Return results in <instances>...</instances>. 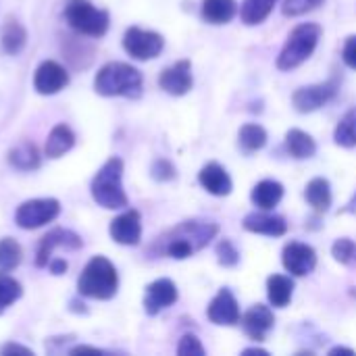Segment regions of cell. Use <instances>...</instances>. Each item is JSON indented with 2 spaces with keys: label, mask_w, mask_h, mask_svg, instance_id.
Instances as JSON below:
<instances>
[{
  "label": "cell",
  "mask_w": 356,
  "mask_h": 356,
  "mask_svg": "<svg viewBox=\"0 0 356 356\" xmlns=\"http://www.w3.org/2000/svg\"><path fill=\"white\" fill-rule=\"evenodd\" d=\"M309 204L317 211V213H327V209L332 207V190H330V181L323 177H317L313 181H309L307 192H305Z\"/></svg>",
  "instance_id": "4316f807"
},
{
  "label": "cell",
  "mask_w": 356,
  "mask_h": 356,
  "mask_svg": "<svg viewBox=\"0 0 356 356\" xmlns=\"http://www.w3.org/2000/svg\"><path fill=\"white\" fill-rule=\"evenodd\" d=\"M152 177L159 179V181H169V179L175 177V167H173L169 161L159 159V161H154V165H152Z\"/></svg>",
  "instance_id": "8d00e7d4"
},
{
  "label": "cell",
  "mask_w": 356,
  "mask_h": 356,
  "mask_svg": "<svg viewBox=\"0 0 356 356\" xmlns=\"http://www.w3.org/2000/svg\"><path fill=\"white\" fill-rule=\"evenodd\" d=\"M342 58H344V63H346L350 69H356V35H350V38L346 40Z\"/></svg>",
  "instance_id": "74e56055"
},
{
  "label": "cell",
  "mask_w": 356,
  "mask_h": 356,
  "mask_svg": "<svg viewBox=\"0 0 356 356\" xmlns=\"http://www.w3.org/2000/svg\"><path fill=\"white\" fill-rule=\"evenodd\" d=\"M330 355H355V350H353V348H342V346H338V348H334Z\"/></svg>",
  "instance_id": "60d3db41"
},
{
  "label": "cell",
  "mask_w": 356,
  "mask_h": 356,
  "mask_svg": "<svg viewBox=\"0 0 356 356\" xmlns=\"http://www.w3.org/2000/svg\"><path fill=\"white\" fill-rule=\"evenodd\" d=\"M8 163L19 171H31V169L40 167V152H38L35 144L21 142L8 150Z\"/></svg>",
  "instance_id": "cb8c5ba5"
},
{
  "label": "cell",
  "mask_w": 356,
  "mask_h": 356,
  "mask_svg": "<svg viewBox=\"0 0 356 356\" xmlns=\"http://www.w3.org/2000/svg\"><path fill=\"white\" fill-rule=\"evenodd\" d=\"M75 144V134L71 131L69 125L58 123L52 127L46 140V156L48 159H60L65 152H69Z\"/></svg>",
  "instance_id": "44dd1931"
},
{
  "label": "cell",
  "mask_w": 356,
  "mask_h": 356,
  "mask_svg": "<svg viewBox=\"0 0 356 356\" xmlns=\"http://www.w3.org/2000/svg\"><path fill=\"white\" fill-rule=\"evenodd\" d=\"M165 40L156 31H146L140 27H129L123 35V48L129 56L138 60H150L161 54Z\"/></svg>",
  "instance_id": "ba28073f"
},
{
  "label": "cell",
  "mask_w": 356,
  "mask_h": 356,
  "mask_svg": "<svg viewBox=\"0 0 356 356\" xmlns=\"http://www.w3.org/2000/svg\"><path fill=\"white\" fill-rule=\"evenodd\" d=\"M267 144V131L257 125V123H248L240 129V146L244 152H257Z\"/></svg>",
  "instance_id": "f546056e"
},
{
  "label": "cell",
  "mask_w": 356,
  "mask_h": 356,
  "mask_svg": "<svg viewBox=\"0 0 356 356\" xmlns=\"http://www.w3.org/2000/svg\"><path fill=\"white\" fill-rule=\"evenodd\" d=\"M23 288L17 280L8 277V275H0V315L21 298Z\"/></svg>",
  "instance_id": "1f68e13d"
},
{
  "label": "cell",
  "mask_w": 356,
  "mask_h": 356,
  "mask_svg": "<svg viewBox=\"0 0 356 356\" xmlns=\"http://www.w3.org/2000/svg\"><path fill=\"white\" fill-rule=\"evenodd\" d=\"M119 275L106 257H94L77 280V292L94 300H111L117 294Z\"/></svg>",
  "instance_id": "277c9868"
},
{
  "label": "cell",
  "mask_w": 356,
  "mask_h": 356,
  "mask_svg": "<svg viewBox=\"0 0 356 356\" xmlns=\"http://www.w3.org/2000/svg\"><path fill=\"white\" fill-rule=\"evenodd\" d=\"M294 294V282L286 275H271L267 280V296L269 302L277 309H284L290 305Z\"/></svg>",
  "instance_id": "d4e9b609"
},
{
  "label": "cell",
  "mask_w": 356,
  "mask_h": 356,
  "mask_svg": "<svg viewBox=\"0 0 356 356\" xmlns=\"http://www.w3.org/2000/svg\"><path fill=\"white\" fill-rule=\"evenodd\" d=\"M334 138H336V144H340V146H344V148H353V146H356V106L355 108H350V111L340 119Z\"/></svg>",
  "instance_id": "4dcf8cb0"
},
{
  "label": "cell",
  "mask_w": 356,
  "mask_h": 356,
  "mask_svg": "<svg viewBox=\"0 0 356 356\" xmlns=\"http://www.w3.org/2000/svg\"><path fill=\"white\" fill-rule=\"evenodd\" d=\"M282 196H284V186L273 179H265L257 184L252 190V202L263 211H271L273 207H277Z\"/></svg>",
  "instance_id": "603a6c76"
},
{
  "label": "cell",
  "mask_w": 356,
  "mask_h": 356,
  "mask_svg": "<svg viewBox=\"0 0 356 356\" xmlns=\"http://www.w3.org/2000/svg\"><path fill=\"white\" fill-rule=\"evenodd\" d=\"M200 186L213 196H227L232 192V179L219 163H209L198 173Z\"/></svg>",
  "instance_id": "ac0fdd59"
},
{
  "label": "cell",
  "mask_w": 356,
  "mask_h": 356,
  "mask_svg": "<svg viewBox=\"0 0 356 356\" xmlns=\"http://www.w3.org/2000/svg\"><path fill=\"white\" fill-rule=\"evenodd\" d=\"M65 19L71 29L90 38H102L111 23L108 13L96 8L90 0H69L65 4Z\"/></svg>",
  "instance_id": "8992f818"
},
{
  "label": "cell",
  "mask_w": 356,
  "mask_h": 356,
  "mask_svg": "<svg viewBox=\"0 0 356 356\" xmlns=\"http://www.w3.org/2000/svg\"><path fill=\"white\" fill-rule=\"evenodd\" d=\"M175 302H177V288L171 280H156L146 288L144 311L148 315H159L161 311L169 309Z\"/></svg>",
  "instance_id": "9a60e30c"
},
{
  "label": "cell",
  "mask_w": 356,
  "mask_h": 356,
  "mask_svg": "<svg viewBox=\"0 0 356 356\" xmlns=\"http://www.w3.org/2000/svg\"><path fill=\"white\" fill-rule=\"evenodd\" d=\"M342 213H356V194H355V198L346 204V209H344Z\"/></svg>",
  "instance_id": "7bdbcfd3"
},
{
  "label": "cell",
  "mask_w": 356,
  "mask_h": 356,
  "mask_svg": "<svg viewBox=\"0 0 356 356\" xmlns=\"http://www.w3.org/2000/svg\"><path fill=\"white\" fill-rule=\"evenodd\" d=\"M325 0H286L284 2V15L288 17H298L305 15L309 10H315L317 6H321Z\"/></svg>",
  "instance_id": "836d02e7"
},
{
  "label": "cell",
  "mask_w": 356,
  "mask_h": 356,
  "mask_svg": "<svg viewBox=\"0 0 356 356\" xmlns=\"http://www.w3.org/2000/svg\"><path fill=\"white\" fill-rule=\"evenodd\" d=\"M217 257H219V263L223 267H236L238 261H240V252L229 240H221L217 244Z\"/></svg>",
  "instance_id": "e575fe53"
},
{
  "label": "cell",
  "mask_w": 356,
  "mask_h": 356,
  "mask_svg": "<svg viewBox=\"0 0 356 356\" xmlns=\"http://www.w3.org/2000/svg\"><path fill=\"white\" fill-rule=\"evenodd\" d=\"M209 319L215 323V325H236L240 323V309H238V302L234 298V294L229 290H221L211 307H209Z\"/></svg>",
  "instance_id": "2e32d148"
},
{
  "label": "cell",
  "mask_w": 356,
  "mask_h": 356,
  "mask_svg": "<svg viewBox=\"0 0 356 356\" xmlns=\"http://www.w3.org/2000/svg\"><path fill=\"white\" fill-rule=\"evenodd\" d=\"M123 161L119 156H111L94 175L90 184V192L96 204L108 211L125 209L127 207V194L123 190Z\"/></svg>",
  "instance_id": "7a4b0ae2"
},
{
  "label": "cell",
  "mask_w": 356,
  "mask_h": 356,
  "mask_svg": "<svg viewBox=\"0 0 356 356\" xmlns=\"http://www.w3.org/2000/svg\"><path fill=\"white\" fill-rule=\"evenodd\" d=\"M111 238L123 246H136L142 238V219L138 211H125L111 221Z\"/></svg>",
  "instance_id": "5bb4252c"
},
{
  "label": "cell",
  "mask_w": 356,
  "mask_h": 356,
  "mask_svg": "<svg viewBox=\"0 0 356 356\" xmlns=\"http://www.w3.org/2000/svg\"><path fill=\"white\" fill-rule=\"evenodd\" d=\"M273 313L269 307L265 305H254L242 319V325H244V332L254 340V342H263L267 338V334L273 330Z\"/></svg>",
  "instance_id": "e0dca14e"
},
{
  "label": "cell",
  "mask_w": 356,
  "mask_h": 356,
  "mask_svg": "<svg viewBox=\"0 0 356 356\" xmlns=\"http://www.w3.org/2000/svg\"><path fill=\"white\" fill-rule=\"evenodd\" d=\"M23 259V250L17 240L13 238H2L0 240V273H8L19 267Z\"/></svg>",
  "instance_id": "f1b7e54d"
},
{
  "label": "cell",
  "mask_w": 356,
  "mask_h": 356,
  "mask_svg": "<svg viewBox=\"0 0 356 356\" xmlns=\"http://www.w3.org/2000/svg\"><path fill=\"white\" fill-rule=\"evenodd\" d=\"M321 38V27L317 23H302L298 25L286 40L280 56H277V69L290 71L302 65L317 48Z\"/></svg>",
  "instance_id": "5b68a950"
},
{
  "label": "cell",
  "mask_w": 356,
  "mask_h": 356,
  "mask_svg": "<svg viewBox=\"0 0 356 356\" xmlns=\"http://www.w3.org/2000/svg\"><path fill=\"white\" fill-rule=\"evenodd\" d=\"M69 83V73L65 71L63 65H58L56 60H44L33 75V88L38 94L42 96H50L60 92L65 86Z\"/></svg>",
  "instance_id": "8fae6325"
},
{
  "label": "cell",
  "mask_w": 356,
  "mask_h": 356,
  "mask_svg": "<svg viewBox=\"0 0 356 356\" xmlns=\"http://www.w3.org/2000/svg\"><path fill=\"white\" fill-rule=\"evenodd\" d=\"M338 90H340V83H338L336 77H332L330 81L296 90L294 96H292V102H294L298 113H313V111L321 108L323 104L332 102L336 98Z\"/></svg>",
  "instance_id": "9c48e42d"
},
{
  "label": "cell",
  "mask_w": 356,
  "mask_h": 356,
  "mask_svg": "<svg viewBox=\"0 0 356 356\" xmlns=\"http://www.w3.org/2000/svg\"><path fill=\"white\" fill-rule=\"evenodd\" d=\"M67 261L65 259H50V263H48V269H50V273L52 275H63L65 271H67Z\"/></svg>",
  "instance_id": "ab89813d"
},
{
  "label": "cell",
  "mask_w": 356,
  "mask_h": 356,
  "mask_svg": "<svg viewBox=\"0 0 356 356\" xmlns=\"http://www.w3.org/2000/svg\"><path fill=\"white\" fill-rule=\"evenodd\" d=\"M286 148L290 152V156L302 161V159H311L315 152H317V146H315V140L300 131V129H290L286 134Z\"/></svg>",
  "instance_id": "484cf974"
},
{
  "label": "cell",
  "mask_w": 356,
  "mask_h": 356,
  "mask_svg": "<svg viewBox=\"0 0 356 356\" xmlns=\"http://www.w3.org/2000/svg\"><path fill=\"white\" fill-rule=\"evenodd\" d=\"M60 213V202L56 198H33L19 204L15 211V223L21 229H38L54 221Z\"/></svg>",
  "instance_id": "52a82bcc"
},
{
  "label": "cell",
  "mask_w": 356,
  "mask_h": 356,
  "mask_svg": "<svg viewBox=\"0 0 356 356\" xmlns=\"http://www.w3.org/2000/svg\"><path fill=\"white\" fill-rule=\"evenodd\" d=\"M94 90L106 98H138L142 94V73L127 63H106L94 77Z\"/></svg>",
  "instance_id": "3957f363"
},
{
  "label": "cell",
  "mask_w": 356,
  "mask_h": 356,
  "mask_svg": "<svg viewBox=\"0 0 356 356\" xmlns=\"http://www.w3.org/2000/svg\"><path fill=\"white\" fill-rule=\"evenodd\" d=\"M284 267L288 269V273L302 277L309 275L315 265H317V254L309 244H300V242H290L284 248Z\"/></svg>",
  "instance_id": "7c38bea8"
},
{
  "label": "cell",
  "mask_w": 356,
  "mask_h": 356,
  "mask_svg": "<svg viewBox=\"0 0 356 356\" xmlns=\"http://www.w3.org/2000/svg\"><path fill=\"white\" fill-rule=\"evenodd\" d=\"M192 65L190 60H177L175 65L167 67L161 77H159V86L173 96H184L192 90Z\"/></svg>",
  "instance_id": "4fadbf2b"
},
{
  "label": "cell",
  "mask_w": 356,
  "mask_h": 356,
  "mask_svg": "<svg viewBox=\"0 0 356 356\" xmlns=\"http://www.w3.org/2000/svg\"><path fill=\"white\" fill-rule=\"evenodd\" d=\"M69 248V250H77L83 246L81 238L77 234H73L71 229H63V227H56L52 232H48L42 240H40V246H38V254H35V265L38 267H48L50 263V257H52V250L54 248Z\"/></svg>",
  "instance_id": "30bf717a"
},
{
  "label": "cell",
  "mask_w": 356,
  "mask_h": 356,
  "mask_svg": "<svg viewBox=\"0 0 356 356\" xmlns=\"http://www.w3.org/2000/svg\"><path fill=\"white\" fill-rule=\"evenodd\" d=\"M177 355L179 356H202L204 355V346L200 344V340L192 334H186L181 340H179V346H177Z\"/></svg>",
  "instance_id": "d590c367"
},
{
  "label": "cell",
  "mask_w": 356,
  "mask_h": 356,
  "mask_svg": "<svg viewBox=\"0 0 356 356\" xmlns=\"http://www.w3.org/2000/svg\"><path fill=\"white\" fill-rule=\"evenodd\" d=\"M238 13L236 0H202V17L207 23L223 25L229 23Z\"/></svg>",
  "instance_id": "7402d4cb"
},
{
  "label": "cell",
  "mask_w": 356,
  "mask_h": 356,
  "mask_svg": "<svg viewBox=\"0 0 356 356\" xmlns=\"http://www.w3.org/2000/svg\"><path fill=\"white\" fill-rule=\"evenodd\" d=\"M244 229L252 232V234H263V236H284L288 232V223L280 215L250 213L244 219Z\"/></svg>",
  "instance_id": "d6986e66"
},
{
  "label": "cell",
  "mask_w": 356,
  "mask_h": 356,
  "mask_svg": "<svg viewBox=\"0 0 356 356\" xmlns=\"http://www.w3.org/2000/svg\"><path fill=\"white\" fill-rule=\"evenodd\" d=\"M0 44H2V50L6 54H19L27 44L25 27L17 19L8 17L4 21V25H2V29H0Z\"/></svg>",
  "instance_id": "ffe728a7"
},
{
  "label": "cell",
  "mask_w": 356,
  "mask_h": 356,
  "mask_svg": "<svg viewBox=\"0 0 356 356\" xmlns=\"http://www.w3.org/2000/svg\"><path fill=\"white\" fill-rule=\"evenodd\" d=\"M244 355H261V356H267V350H261V348H246V350H244Z\"/></svg>",
  "instance_id": "b9f144b4"
},
{
  "label": "cell",
  "mask_w": 356,
  "mask_h": 356,
  "mask_svg": "<svg viewBox=\"0 0 356 356\" xmlns=\"http://www.w3.org/2000/svg\"><path fill=\"white\" fill-rule=\"evenodd\" d=\"M0 355L8 356V355H23V356H33V350L25 348V346H19V344H4L0 348Z\"/></svg>",
  "instance_id": "f35d334b"
},
{
  "label": "cell",
  "mask_w": 356,
  "mask_h": 356,
  "mask_svg": "<svg viewBox=\"0 0 356 356\" xmlns=\"http://www.w3.org/2000/svg\"><path fill=\"white\" fill-rule=\"evenodd\" d=\"M217 234H219V225L213 221H200V219L184 221L173 229H169L159 240V252L169 259L181 261L202 250Z\"/></svg>",
  "instance_id": "6da1fadb"
},
{
  "label": "cell",
  "mask_w": 356,
  "mask_h": 356,
  "mask_svg": "<svg viewBox=\"0 0 356 356\" xmlns=\"http://www.w3.org/2000/svg\"><path fill=\"white\" fill-rule=\"evenodd\" d=\"M334 252V259L346 267H353L356 269V242H353L350 238H342L334 244L332 248Z\"/></svg>",
  "instance_id": "d6a6232c"
},
{
  "label": "cell",
  "mask_w": 356,
  "mask_h": 356,
  "mask_svg": "<svg viewBox=\"0 0 356 356\" xmlns=\"http://www.w3.org/2000/svg\"><path fill=\"white\" fill-rule=\"evenodd\" d=\"M275 2L277 0H244L240 8V17L246 25H259L271 15Z\"/></svg>",
  "instance_id": "83f0119b"
}]
</instances>
